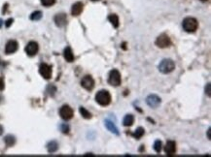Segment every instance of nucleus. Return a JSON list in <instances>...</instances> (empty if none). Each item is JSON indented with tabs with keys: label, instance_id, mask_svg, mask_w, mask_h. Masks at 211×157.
Here are the masks:
<instances>
[{
	"label": "nucleus",
	"instance_id": "f257e3e1",
	"mask_svg": "<svg viewBox=\"0 0 211 157\" xmlns=\"http://www.w3.org/2000/svg\"><path fill=\"white\" fill-rule=\"evenodd\" d=\"M182 26H183L184 30L188 33H194L198 27V22L195 17H189L184 19L183 22H182Z\"/></svg>",
	"mask_w": 211,
	"mask_h": 157
},
{
	"label": "nucleus",
	"instance_id": "f03ea898",
	"mask_svg": "<svg viewBox=\"0 0 211 157\" xmlns=\"http://www.w3.org/2000/svg\"><path fill=\"white\" fill-rule=\"evenodd\" d=\"M95 101L97 102V104H99L100 106H108L111 102V95L107 90H100L96 93L95 95Z\"/></svg>",
	"mask_w": 211,
	"mask_h": 157
},
{
	"label": "nucleus",
	"instance_id": "7ed1b4c3",
	"mask_svg": "<svg viewBox=\"0 0 211 157\" xmlns=\"http://www.w3.org/2000/svg\"><path fill=\"white\" fill-rule=\"evenodd\" d=\"M175 69V63L172 59L169 58H166V59L161 60L160 65H159V70L163 74H169L173 70Z\"/></svg>",
	"mask_w": 211,
	"mask_h": 157
},
{
	"label": "nucleus",
	"instance_id": "20e7f679",
	"mask_svg": "<svg viewBox=\"0 0 211 157\" xmlns=\"http://www.w3.org/2000/svg\"><path fill=\"white\" fill-rule=\"evenodd\" d=\"M121 74L120 72L116 69H113L112 71H110L108 76V83L111 84L113 86H119L121 84Z\"/></svg>",
	"mask_w": 211,
	"mask_h": 157
},
{
	"label": "nucleus",
	"instance_id": "39448f33",
	"mask_svg": "<svg viewBox=\"0 0 211 157\" xmlns=\"http://www.w3.org/2000/svg\"><path fill=\"white\" fill-rule=\"evenodd\" d=\"M156 46L159 47L161 49H166L171 45V41L170 38L168 37V35L166 34H161L157 39H156Z\"/></svg>",
	"mask_w": 211,
	"mask_h": 157
},
{
	"label": "nucleus",
	"instance_id": "423d86ee",
	"mask_svg": "<svg viewBox=\"0 0 211 157\" xmlns=\"http://www.w3.org/2000/svg\"><path fill=\"white\" fill-rule=\"evenodd\" d=\"M73 110L71 107H69L68 105H63V106L59 109V115L60 117L64 120H69L73 117Z\"/></svg>",
	"mask_w": 211,
	"mask_h": 157
},
{
	"label": "nucleus",
	"instance_id": "0eeeda50",
	"mask_svg": "<svg viewBox=\"0 0 211 157\" xmlns=\"http://www.w3.org/2000/svg\"><path fill=\"white\" fill-rule=\"evenodd\" d=\"M81 85H82L86 90H91L94 89V78H92V76L89 75H86L85 77H83V78L81 80Z\"/></svg>",
	"mask_w": 211,
	"mask_h": 157
},
{
	"label": "nucleus",
	"instance_id": "6e6552de",
	"mask_svg": "<svg viewBox=\"0 0 211 157\" xmlns=\"http://www.w3.org/2000/svg\"><path fill=\"white\" fill-rule=\"evenodd\" d=\"M39 73L44 78L49 80L52 77V67L46 63H42L39 67Z\"/></svg>",
	"mask_w": 211,
	"mask_h": 157
},
{
	"label": "nucleus",
	"instance_id": "1a4fd4ad",
	"mask_svg": "<svg viewBox=\"0 0 211 157\" xmlns=\"http://www.w3.org/2000/svg\"><path fill=\"white\" fill-rule=\"evenodd\" d=\"M39 51V46L36 42H29L25 47V52L29 56H34Z\"/></svg>",
	"mask_w": 211,
	"mask_h": 157
},
{
	"label": "nucleus",
	"instance_id": "9d476101",
	"mask_svg": "<svg viewBox=\"0 0 211 157\" xmlns=\"http://www.w3.org/2000/svg\"><path fill=\"white\" fill-rule=\"evenodd\" d=\"M146 103L148 104L149 107L157 108L160 106V104H161V98L155 94H151L146 98Z\"/></svg>",
	"mask_w": 211,
	"mask_h": 157
},
{
	"label": "nucleus",
	"instance_id": "9b49d317",
	"mask_svg": "<svg viewBox=\"0 0 211 157\" xmlns=\"http://www.w3.org/2000/svg\"><path fill=\"white\" fill-rule=\"evenodd\" d=\"M18 48H19L18 42L15 40H10L9 42L6 44V47H5V52H6L7 54L14 53V52L18 51Z\"/></svg>",
	"mask_w": 211,
	"mask_h": 157
},
{
	"label": "nucleus",
	"instance_id": "f8f14e48",
	"mask_svg": "<svg viewBox=\"0 0 211 157\" xmlns=\"http://www.w3.org/2000/svg\"><path fill=\"white\" fill-rule=\"evenodd\" d=\"M54 20L57 26L62 27V26H64L66 24V22H67V17H66V15L64 13H60L54 16Z\"/></svg>",
	"mask_w": 211,
	"mask_h": 157
},
{
	"label": "nucleus",
	"instance_id": "ddd939ff",
	"mask_svg": "<svg viewBox=\"0 0 211 157\" xmlns=\"http://www.w3.org/2000/svg\"><path fill=\"white\" fill-rule=\"evenodd\" d=\"M164 151L167 155L171 156L176 152V144L173 141H168L166 142V147H164Z\"/></svg>",
	"mask_w": 211,
	"mask_h": 157
},
{
	"label": "nucleus",
	"instance_id": "4468645a",
	"mask_svg": "<svg viewBox=\"0 0 211 157\" xmlns=\"http://www.w3.org/2000/svg\"><path fill=\"white\" fill-rule=\"evenodd\" d=\"M83 9H84L83 3H81V2L74 3V4L72 5V8H71V14H72V16H74V17L79 16V15L83 12Z\"/></svg>",
	"mask_w": 211,
	"mask_h": 157
},
{
	"label": "nucleus",
	"instance_id": "2eb2a0df",
	"mask_svg": "<svg viewBox=\"0 0 211 157\" xmlns=\"http://www.w3.org/2000/svg\"><path fill=\"white\" fill-rule=\"evenodd\" d=\"M63 56H64L65 60L68 61V62H73L74 61V54L70 47H66L65 48L64 51H63Z\"/></svg>",
	"mask_w": 211,
	"mask_h": 157
},
{
	"label": "nucleus",
	"instance_id": "dca6fc26",
	"mask_svg": "<svg viewBox=\"0 0 211 157\" xmlns=\"http://www.w3.org/2000/svg\"><path fill=\"white\" fill-rule=\"evenodd\" d=\"M108 20L112 23V25H113L115 28L119 27L120 22H119V17H118L117 15H115V14L109 15V16H108Z\"/></svg>",
	"mask_w": 211,
	"mask_h": 157
},
{
	"label": "nucleus",
	"instance_id": "f3484780",
	"mask_svg": "<svg viewBox=\"0 0 211 157\" xmlns=\"http://www.w3.org/2000/svg\"><path fill=\"white\" fill-rule=\"evenodd\" d=\"M105 126H106V128H107L109 131H110V132L116 134V135H119V132H118L117 127L115 126V124L112 121L108 120V119H106V120H105Z\"/></svg>",
	"mask_w": 211,
	"mask_h": 157
},
{
	"label": "nucleus",
	"instance_id": "a211bd4d",
	"mask_svg": "<svg viewBox=\"0 0 211 157\" xmlns=\"http://www.w3.org/2000/svg\"><path fill=\"white\" fill-rule=\"evenodd\" d=\"M134 122V116L132 115H126L125 117H124V120H123V124L125 125V126H131L132 124H133Z\"/></svg>",
	"mask_w": 211,
	"mask_h": 157
},
{
	"label": "nucleus",
	"instance_id": "6ab92c4d",
	"mask_svg": "<svg viewBox=\"0 0 211 157\" xmlns=\"http://www.w3.org/2000/svg\"><path fill=\"white\" fill-rule=\"evenodd\" d=\"M57 148H59V144H57V142L54 141H52L47 144V149L49 152H51V153L56 152L57 150Z\"/></svg>",
	"mask_w": 211,
	"mask_h": 157
},
{
	"label": "nucleus",
	"instance_id": "aec40b11",
	"mask_svg": "<svg viewBox=\"0 0 211 157\" xmlns=\"http://www.w3.org/2000/svg\"><path fill=\"white\" fill-rule=\"evenodd\" d=\"M4 141L7 147H13L16 142V138L12 135H8L4 138Z\"/></svg>",
	"mask_w": 211,
	"mask_h": 157
},
{
	"label": "nucleus",
	"instance_id": "412c9836",
	"mask_svg": "<svg viewBox=\"0 0 211 157\" xmlns=\"http://www.w3.org/2000/svg\"><path fill=\"white\" fill-rule=\"evenodd\" d=\"M144 133H145V130H144V128L142 127H138L136 130H135V132L132 134V136L134 137L135 139L139 140L142 138V136L144 135Z\"/></svg>",
	"mask_w": 211,
	"mask_h": 157
},
{
	"label": "nucleus",
	"instance_id": "4be33fe9",
	"mask_svg": "<svg viewBox=\"0 0 211 157\" xmlns=\"http://www.w3.org/2000/svg\"><path fill=\"white\" fill-rule=\"evenodd\" d=\"M80 113L82 115V116L84 118H86V119H89V118H92V113L89 112V110H87L84 107H80Z\"/></svg>",
	"mask_w": 211,
	"mask_h": 157
},
{
	"label": "nucleus",
	"instance_id": "5701e85b",
	"mask_svg": "<svg viewBox=\"0 0 211 157\" xmlns=\"http://www.w3.org/2000/svg\"><path fill=\"white\" fill-rule=\"evenodd\" d=\"M42 17V12L41 11H35L30 15L31 20H39Z\"/></svg>",
	"mask_w": 211,
	"mask_h": 157
},
{
	"label": "nucleus",
	"instance_id": "b1692460",
	"mask_svg": "<svg viewBox=\"0 0 211 157\" xmlns=\"http://www.w3.org/2000/svg\"><path fill=\"white\" fill-rule=\"evenodd\" d=\"M161 147H163V144H161V142L160 140H157V141L155 142L154 144V149L156 150V152H161Z\"/></svg>",
	"mask_w": 211,
	"mask_h": 157
},
{
	"label": "nucleus",
	"instance_id": "393cba45",
	"mask_svg": "<svg viewBox=\"0 0 211 157\" xmlns=\"http://www.w3.org/2000/svg\"><path fill=\"white\" fill-rule=\"evenodd\" d=\"M41 3L45 7H50V6H53L56 3V0H41Z\"/></svg>",
	"mask_w": 211,
	"mask_h": 157
},
{
	"label": "nucleus",
	"instance_id": "a878e982",
	"mask_svg": "<svg viewBox=\"0 0 211 157\" xmlns=\"http://www.w3.org/2000/svg\"><path fill=\"white\" fill-rule=\"evenodd\" d=\"M61 131L63 133H65V134H67L69 132V127H68V125H66V124H62L61 125Z\"/></svg>",
	"mask_w": 211,
	"mask_h": 157
},
{
	"label": "nucleus",
	"instance_id": "bb28decb",
	"mask_svg": "<svg viewBox=\"0 0 211 157\" xmlns=\"http://www.w3.org/2000/svg\"><path fill=\"white\" fill-rule=\"evenodd\" d=\"M13 22H14V19H7V20H6V22H5V26H6V27H10V26L12 25Z\"/></svg>",
	"mask_w": 211,
	"mask_h": 157
},
{
	"label": "nucleus",
	"instance_id": "cd10ccee",
	"mask_svg": "<svg viewBox=\"0 0 211 157\" xmlns=\"http://www.w3.org/2000/svg\"><path fill=\"white\" fill-rule=\"evenodd\" d=\"M4 87H5L4 80L2 78H0V91H2V90L4 89Z\"/></svg>",
	"mask_w": 211,
	"mask_h": 157
},
{
	"label": "nucleus",
	"instance_id": "c85d7f7f",
	"mask_svg": "<svg viewBox=\"0 0 211 157\" xmlns=\"http://www.w3.org/2000/svg\"><path fill=\"white\" fill-rule=\"evenodd\" d=\"M205 93L207 94V96L210 97V83H207L206 87H205Z\"/></svg>",
	"mask_w": 211,
	"mask_h": 157
},
{
	"label": "nucleus",
	"instance_id": "c756f323",
	"mask_svg": "<svg viewBox=\"0 0 211 157\" xmlns=\"http://www.w3.org/2000/svg\"><path fill=\"white\" fill-rule=\"evenodd\" d=\"M207 137H208V139L211 140V136H210V128H209V129H208V131H207Z\"/></svg>",
	"mask_w": 211,
	"mask_h": 157
},
{
	"label": "nucleus",
	"instance_id": "7c9ffc66",
	"mask_svg": "<svg viewBox=\"0 0 211 157\" xmlns=\"http://www.w3.org/2000/svg\"><path fill=\"white\" fill-rule=\"evenodd\" d=\"M3 131H4L3 127H2L1 125H0V135H2V134H3Z\"/></svg>",
	"mask_w": 211,
	"mask_h": 157
},
{
	"label": "nucleus",
	"instance_id": "2f4dec72",
	"mask_svg": "<svg viewBox=\"0 0 211 157\" xmlns=\"http://www.w3.org/2000/svg\"><path fill=\"white\" fill-rule=\"evenodd\" d=\"M2 24H3V20L0 19V27H1V26H2Z\"/></svg>",
	"mask_w": 211,
	"mask_h": 157
},
{
	"label": "nucleus",
	"instance_id": "473e14b6",
	"mask_svg": "<svg viewBox=\"0 0 211 157\" xmlns=\"http://www.w3.org/2000/svg\"><path fill=\"white\" fill-rule=\"evenodd\" d=\"M91 1H94V2H96V1H100V0H91Z\"/></svg>",
	"mask_w": 211,
	"mask_h": 157
},
{
	"label": "nucleus",
	"instance_id": "72a5a7b5",
	"mask_svg": "<svg viewBox=\"0 0 211 157\" xmlns=\"http://www.w3.org/2000/svg\"><path fill=\"white\" fill-rule=\"evenodd\" d=\"M201 2H206V1H208V0H201Z\"/></svg>",
	"mask_w": 211,
	"mask_h": 157
}]
</instances>
